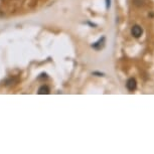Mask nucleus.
<instances>
[{
  "label": "nucleus",
  "mask_w": 154,
  "mask_h": 154,
  "mask_svg": "<svg viewBox=\"0 0 154 154\" xmlns=\"http://www.w3.org/2000/svg\"><path fill=\"white\" fill-rule=\"evenodd\" d=\"M142 33H143V29H142L141 26H139V25H133L132 28H131V34L133 36L135 37V38H139Z\"/></svg>",
  "instance_id": "nucleus-1"
},
{
  "label": "nucleus",
  "mask_w": 154,
  "mask_h": 154,
  "mask_svg": "<svg viewBox=\"0 0 154 154\" xmlns=\"http://www.w3.org/2000/svg\"><path fill=\"white\" fill-rule=\"evenodd\" d=\"M126 87L130 92L135 91L136 88H137V82H136V80L134 79V78H130V79L127 81Z\"/></svg>",
  "instance_id": "nucleus-2"
},
{
  "label": "nucleus",
  "mask_w": 154,
  "mask_h": 154,
  "mask_svg": "<svg viewBox=\"0 0 154 154\" xmlns=\"http://www.w3.org/2000/svg\"><path fill=\"white\" fill-rule=\"evenodd\" d=\"M104 42H105V37H102V38L99 39L97 42L93 43L92 48H94L96 49H100L101 48H103V46H104Z\"/></svg>",
  "instance_id": "nucleus-3"
},
{
  "label": "nucleus",
  "mask_w": 154,
  "mask_h": 154,
  "mask_svg": "<svg viewBox=\"0 0 154 154\" xmlns=\"http://www.w3.org/2000/svg\"><path fill=\"white\" fill-rule=\"evenodd\" d=\"M38 94L39 95H48V94H49V88L48 86H42L38 89Z\"/></svg>",
  "instance_id": "nucleus-4"
},
{
  "label": "nucleus",
  "mask_w": 154,
  "mask_h": 154,
  "mask_svg": "<svg viewBox=\"0 0 154 154\" xmlns=\"http://www.w3.org/2000/svg\"><path fill=\"white\" fill-rule=\"evenodd\" d=\"M111 6V0H106V8L108 9Z\"/></svg>",
  "instance_id": "nucleus-5"
},
{
  "label": "nucleus",
  "mask_w": 154,
  "mask_h": 154,
  "mask_svg": "<svg viewBox=\"0 0 154 154\" xmlns=\"http://www.w3.org/2000/svg\"><path fill=\"white\" fill-rule=\"evenodd\" d=\"M93 75H97L98 77H103L104 74H102V72H93Z\"/></svg>",
  "instance_id": "nucleus-6"
}]
</instances>
